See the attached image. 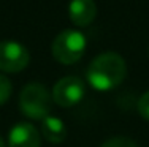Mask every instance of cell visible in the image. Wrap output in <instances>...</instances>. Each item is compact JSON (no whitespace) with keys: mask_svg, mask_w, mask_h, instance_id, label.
Wrapping results in <instances>:
<instances>
[{"mask_svg":"<svg viewBox=\"0 0 149 147\" xmlns=\"http://www.w3.org/2000/svg\"><path fill=\"white\" fill-rule=\"evenodd\" d=\"M87 82L98 92H108L122 84L127 76L125 60L118 52H103L89 63Z\"/></svg>","mask_w":149,"mask_h":147,"instance_id":"obj_1","label":"cell"},{"mask_svg":"<svg viewBox=\"0 0 149 147\" xmlns=\"http://www.w3.org/2000/svg\"><path fill=\"white\" fill-rule=\"evenodd\" d=\"M52 95L40 82H30L21 90L19 108L21 112L32 120H43L49 115Z\"/></svg>","mask_w":149,"mask_h":147,"instance_id":"obj_2","label":"cell"},{"mask_svg":"<svg viewBox=\"0 0 149 147\" xmlns=\"http://www.w3.org/2000/svg\"><path fill=\"white\" fill-rule=\"evenodd\" d=\"M87 40L81 32L73 29H67L60 32L52 41V57L63 65H73L86 52Z\"/></svg>","mask_w":149,"mask_h":147,"instance_id":"obj_3","label":"cell"},{"mask_svg":"<svg viewBox=\"0 0 149 147\" xmlns=\"http://www.w3.org/2000/svg\"><path fill=\"white\" fill-rule=\"evenodd\" d=\"M86 95V86L76 76H65L56 82L52 89V101L62 108L78 104Z\"/></svg>","mask_w":149,"mask_h":147,"instance_id":"obj_4","label":"cell"},{"mask_svg":"<svg viewBox=\"0 0 149 147\" xmlns=\"http://www.w3.org/2000/svg\"><path fill=\"white\" fill-rule=\"evenodd\" d=\"M30 54L17 41H0V71L19 73L29 65Z\"/></svg>","mask_w":149,"mask_h":147,"instance_id":"obj_5","label":"cell"},{"mask_svg":"<svg viewBox=\"0 0 149 147\" xmlns=\"http://www.w3.org/2000/svg\"><path fill=\"white\" fill-rule=\"evenodd\" d=\"M40 133L29 122H19L8 133V147H40Z\"/></svg>","mask_w":149,"mask_h":147,"instance_id":"obj_6","label":"cell"},{"mask_svg":"<svg viewBox=\"0 0 149 147\" xmlns=\"http://www.w3.org/2000/svg\"><path fill=\"white\" fill-rule=\"evenodd\" d=\"M70 21L78 27H87L97 16V5L94 0H72L68 5Z\"/></svg>","mask_w":149,"mask_h":147,"instance_id":"obj_7","label":"cell"},{"mask_svg":"<svg viewBox=\"0 0 149 147\" xmlns=\"http://www.w3.org/2000/svg\"><path fill=\"white\" fill-rule=\"evenodd\" d=\"M41 133L46 141L52 142V144H60L67 138V127L59 117L48 115L41 120Z\"/></svg>","mask_w":149,"mask_h":147,"instance_id":"obj_8","label":"cell"},{"mask_svg":"<svg viewBox=\"0 0 149 147\" xmlns=\"http://www.w3.org/2000/svg\"><path fill=\"white\" fill-rule=\"evenodd\" d=\"M102 147H138L135 144L133 139L130 138H125V136H114V138L105 141Z\"/></svg>","mask_w":149,"mask_h":147,"instance_id":"obj_9","label":"cell"},{"mask_svg":"<svg viewBox=\"0 0 149 147\" xmlns=\"http://www.w3.org/2000/svg\"><path fill=\"white\" fill-rule=\"evenodd\" d=\"M11 89L13 87H11L10 79L6 78V76L0 75V106L8 101L10 95H11Z\"/></svg>","mask_w":149,"mask_h":147,"instance_id":"obj_10","label":"cell"},{"mask_svg":"<svg viewBox=\"0 0 149 147\" xmlns=\"http://www.w3.org/2000/svg\"><path fill=\"white\" fill-rule=\"evenodd\" d=\"M138 112L144 120H149V90L144 92L138 100Z\"/></svg>","mask_w":149,"mask_h":147,"instance_id":"obj_11","label":"cell"},{"mask_svg":"<svg viewBox=\"0 0 149 147\" xmlns=\"http://www.w3.org/2000/svg\"><path fill=\"white\" fill-rule=\"evenodd\" d=\"M0 147H5V141H3L2 136H0Z\"/></svg>","mask_w":149,"mask_h":147,"instance_id":"obj_12","label":"cell"}]
</instances>
